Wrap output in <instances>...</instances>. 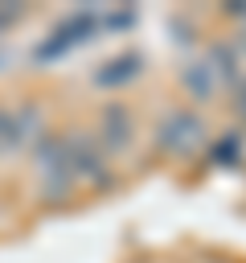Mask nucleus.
Returning <instances> with one entry per match:
<instances>
[{
    "label": "nucleus",
    "instance_id": "nucleus-1",
    "mask_svg": "<svg viewBox=\"0 0 246 263\" xmlns=\"http://www.w3.org/2000/svg\"><path fill=\"white\" fill-rule=\"evenodd\" d=\"M102 33V8H94V4H82V8H74V12H66L37 45H33V62H41V66H49V62H61L66 53H74L78 45H86V41H94Z\"/></svg>",
    "mask_w": 246,
    "mask_h": 263
},
{
    "label": "nucleus",
    "instance_id": "nucleus-2",
    "mask_svg": "<svg viewBox=\"0 0 246 263\" xmlns=\"http://www.w3.org/2000/svg\"><path fill=\"white\" fill-rule=\"evenodd\" d=\"M205 136V119L197 111H168L160 123H156V144L172 156H189Z\"/></svg>",
    "mask_w": 246,
    "mask_h": 263
},
{
    "label": "nucleus",
    "instance_id": "nucleus-3",
    "mask_svg": "<svg viewBox=\"0 0 246 263\" xmlns=\"http://www.w3.org/2000/svg\"><path fill=\"white\" fill-rule=\"evenodd\" d=\"M41 136V111L33 103L0 107V152H16Z\"/></svg>",
    "mask_w": 246,
    "mask_h": 263
},
{
    "label": "nucleus",
    "instance_id": "nucleus-4",
    "mask_svg": "<svg viewBox=\"0 0 246 263\" xmlns=\"http://www.w3.org/2000/svg\"><path fill=\"white\" fill-rule=\"evenodd\" d=\"M66 156H70L74 181L107 185V156H102L98 140H90V136H66Z\"/></svg>",
    "mask_w": 246,
    "mask_h": 263
},
{
    "label": "nucleus",
    "instance_id": "nucleus-5",
    "mask_svg": "<svg viewBox=\"0 0 246 263\" xmlns=\"http://www.w3.org/2000/svg\"><path fill=\"white\" fill-rule=\"evenodd\" d=\"M139 70H144V53H139V49L111 53V58L94 70V86H102V90H119V86L135 82V78H139Z\"/></svg>",
    "mask_w": 246,
    "mask_h": 263
},
{
    "label": "nucleus",
    "instance_id": "nucleus-6",
    "mask_svg": "<svg viewBox=\"0 0 246 263\" xmlns=\"http://www.w3.org/2000/svg\"><path fill=\"white\" fill-rule=\"evenodd\" d=\"M131 132H135V119H131V111H127V107L107 103V107L98 111V148L119 152V148H127Z\"/></svg>",
    "mask_w": 246,
    "mask_h": 263
},
{
    "label": "nucleus",
    "instance_id": "nucleus-7",
    "mask_svg": "<svg viewBox=\"0 0 246 263\" xmlns=\"http://www.w3.org/2000/svg\"><path fill=\"white\" fill-rule=\"evenodd\" d=\"M180 82H184V90H189L197 103H205V99L217 90V74H213V66H209V58L189 62V66H184V74H180Z\"/></svg>",
    "mask_w": 246,
    "mask_h": 263
},
{
    "label": "nucleus",
    "instance_id": "nucleus-8",
    "mask_svg": "<svg viewBox=\"0 0 246 263\" xmlns=\"http://www.w3.org/2000/svg\"><path fill=\"white\" fill-rule=\"evenodd\" d=\"M242 132H225V136H217L213 140V148H209V156H213V164L217 168H238L242 164Z\"/></svg>",
    "mask_w": 246,
    "mask_h": 263
},
{
    "label": "nucleus",
    "instance_id": "nucleus-9",
    "mask_svg": "<svg viewBox=\"0 0 246 263\" xmlns=\"http://www.w3.org/2000/svg\"><path fill=\"white\" fill-rule=\"evenodd\" d=\"M25 12H29L25 4H0V37H4L8 29H16V25L25 21Z\"/></svg>",
    "mask_w": 246,
    "mask_h": 263
}]
</instances>
